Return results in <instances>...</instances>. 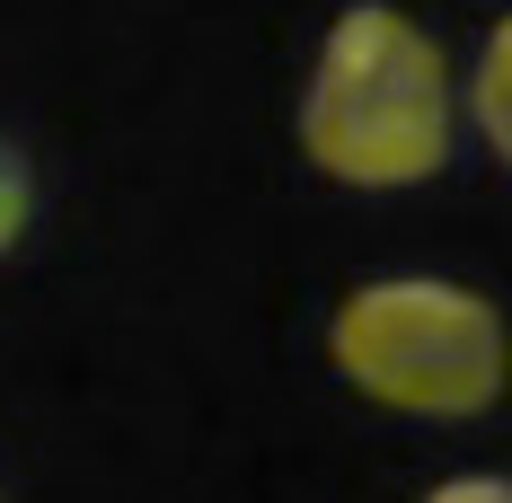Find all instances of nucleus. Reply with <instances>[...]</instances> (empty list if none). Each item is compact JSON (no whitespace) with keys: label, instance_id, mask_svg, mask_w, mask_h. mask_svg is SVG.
<instances>
[{"label":"nucleus","instance_id":"f257e3e1","mask_svg":"<svg viewBox=\"0 0 512 503\" xmlns=\"http://www.w3.org/2000/svg\"><path fill=\"white\" fill-rule=\"evenodd\" d=\"M301 151L362 195L424 186L451 159V62L389 0H354L301 89Z\"/></svg>","mask_w":512,"mask_h":503},{"label":"nucleus","instance_id":"f03ea898","mask_svg":"<svg viewBox=\"0 0 512 503\" xmlns=\"http://www.w3.org/2000/svg\"><path fill=\"white\" fill-rule=\"evenodd\" d=\"M327 345L362 398L398 406V415H486L512 371L495 301H477L460 283H424V274L362 283L336 309Z\"/></svg>","mask_w":512,"mask_h":503},{"label":"nucleus","instance_id":"7ed1b4c3","mask_svg":"<svg viewBox=\"0 0 512 503\" xmlns=\"http://www.w3.org/2000/svg\"><path fill=\"white\" fill-rule=\"evenodd\" d=\"M468 106H477V133L495 142V159L512 168V18L486 36V53H477V89H468Z\"/></svg>","mask_w":512,"mask_h":503},{"label":"nucleus","instance_id":"20e7f679","mask_svg":"<svg viewBox=\"0 0 512 503\" xmlns=\"http://www.w3.org/2000/svg\"><path fill=\"white\" fill-rule=\"evenodd\" d=\"M27 221H36V177H27V159L0 142V256L27 239Z\"/></svg>","mask_w":512,"mask_h":503},{"label":"nucleus","instance_id":"39448f33","mask_svg":"<svg viewBox=\"0 0 512 503\" xmlns=\"http://www.w3.org/2000/svg\"><path fill=\"white\" fill-rule=\"evenodd\" d=\"M424 503H512L504 477H451V486H433Z\"/></svg>","mask_w":512,"mask_h":503}]
</instances>
